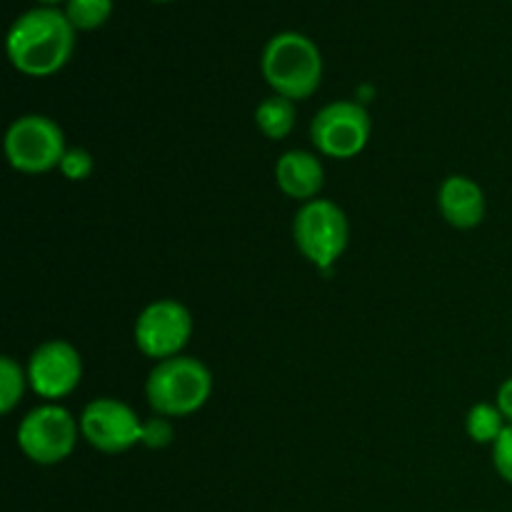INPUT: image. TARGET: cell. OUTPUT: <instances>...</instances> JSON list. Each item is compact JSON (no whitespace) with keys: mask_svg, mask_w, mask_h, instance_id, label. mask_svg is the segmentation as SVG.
Here are the masks:
<instances>
[{"mask_svg":"<svg viewBox=\"0 0 512 512\" xmlns=\"http://www.w3.org/2000/svg\"><path fill=\"white\" fill-rule=\"evenodd\" d=\"M38 3H43V5H55V3H60V0H38Z\"/></svg>","mask_w":512,"mask_h":512,"instance_id":"cell-21","label":"cell"},{"mask_svg":"<svg viewBox=\"0 0 512 512\" xmlns=\"http://www.w3.org/2000/svg\"><path fill=\"white\" fill-rule=\"evenodd\" d=\"M440 215L458 230H473L485 220V193L468 175H450L438 190Z\"/></svg>","mask_w":512,"mask_h":512,"instance_id":"cell-11","label":"cell"},{"mask_svg":"<svg viewBox=\"0 0 512 512\" xmlns=\"http://www.w3.org/2000/svg\"><path fill=\"white\" fill-rule=\"evenodd\" d=\"M80 438V420L60 403L30 410L18 425V448L35 465H58L73 455Z\"/></svg>","mask_w":512,"mask_h":512,"instance_id":"cell-6","label":"cell"},{"mask_svg":"<svg viewBox=\"0 0 512 512\" xmlns=\"http://www.w3.org/2000/svg\"><path fill=\"white\" fill-rule=\"evenodd\" d=\"M493 465H495V470H498L500 478H503L505 483L512 485V425H508V428L503 430V435L495 440Z\"/></svg>","mask_w":512,"mask_h":512,"instance_id":"cell-19","label":"cell"},{"mask_svg":"<svg viewBox=\"0 0 512 512\" xmlns=\"http://www.w3.org/2000/svg\"><path fill=\"white\" fill-rule=\"evenodd\" d=\"M275 183L280 193L298 203H310L325 185V168L320 158L308 150H288L275 163Z\"/></svg>","mask_w":512,"mask_h":512,"instance_id":"cell-12","label":"cell"},{"mask_svg":"<svg viewBox=\"0 0 512 512\" xmlns=\"http://www.w3.org/2000/svg\"><path fill=\"white\" fill-rule=\"evenodd\" d=\"M173 425H170V418H163V415H153V418L143 420V440L140 443L150 450L168 448L173 443Z\"/></svg>","mask_w":512,"mask_h":512,"instance_id":"cell-18","label":"cell"},{"mask_svg":"<svg viewBox=\"0 0 512 512\" xmlns=\"http://www.w3.org/2000/svg\"><path fill=\"white\" fill-rule=\"evenodd\" d=\"M80 438L98 453H128L143 440V420L123 400L95 398L80 413Z\"/></svg>","mask_w":512,"mask_h":512,"instance_id":"cell-9","label":"cell"},{"mask_svg":"<svg viewBox=\"0 0 512 512\" xmlns=\"http://www.w3.org/2000/svg\"><path fill=\"white\" fill-rule=\"evenodd\" d=\"M505 428H508V420L495 403H475L465 415V433L478 445L493 448Z\"/></svg>","mask_w":512,"mask_h":512,"instance_id":"cell-14","label":"cell"},{"mask_svg":"<svg viewBox=\"0 0 512 512\" xmlns=\"http://www.w3.org/2000/svg\"><path fill=\"white\" fill-rule=\"evenodd\" d=\"M75 33L65 13L53 5L25 10L13 20L5 50L18 73L28 78H48L65 68L75 50Z\"/></svg>","mask_w":512,"mask_h":512,"instance_id":"cell-1","label":"cell"},{"mask_svg":"<svg viewBox=\"0 0 512 512\" xmlns=\"http://www.w3.org/2000/svg\"><path fill=\"white\" fill-rule=\"evenodd\" d=\"M25 385L30 383L23 365L10 358V355H3L0 358V413L10 415L18 408L20 400H23Z\"/></svg>","mask_w":512,"mask_h":512,"instance_id":"cell-15","label":"cell"},{"mask_svg":"<svg viewBox=\"0 0 512 512\" xmlns=\"http://www.w3.org/2000/svg\"><path fill=\"white\" fill-rule=\"evenodd\" d=\"M495 405H498L500 413L505 415L508 425H512V375L498 388V398H495Z\"/></svg>","mask_w":512,"mask_h":512,"instance_id":"cell-20","label":"cell"},{"mask_svg":"<svg viewBox=\"0 0 512 512\" xmlns=\"http://www.w3.org/2000/svg\"><path fill=\"white\" fill-rule=\"evenodd\" d=\"M293 240L308 263L318 270H330L350 243L348 215L328 198L303 203L293 220Z\"/></svg>","mask_w":512,"mask_h":512,"instance_id":"cell-4","label":"cell"},{"mask_svg":"<svg viewBox=\"0 0 512 512\" xmlns=\"http://www.w3.org/2000/svg\"><path fill=\"white\" fill-rule=\"evenodd\" d=\"M295 103L283 95H270L255 108V125L268 140H285L295 128Z\"/></svg>","mask_w":512,"mask_h":512,"instance_id":"cell-13","label":"cell"},{"mask_svg":"<svg viewBox=\"0 0 512 512\" xmlns=\"http://www.w3.org/2000/svg\"><path fill=\"white\" fill-rule=\"evenodd\" d=\"M58 170L63 173L65 180H70V183H83V180H88L90 175H93L95 160L85 148H68L63 160H60Z\"/></svg>","mask_w":512,"mask_h":512,"instance_id":"cell-17","label":"cell"},{"mask_svg":"<svg viewBox=\"0 0 512 512\" xmlns=\"http://www.w3.org/2000/svg\"><path fill=\"white\" fill-rule=\"evenodd\" d=\"M373 120L360 103L335 100L320 108L310 123V140L320 155L333 160H350L370 143Z\"/></svg>","mask_w":512,"mask_h":512,"instance_id":"cell-7","label":"cell"},{"mask_svg":"<svg viewBox=\"0 0 512 512\" xmlns=\"http://www.w3.org/2000/svg\"><path fill=\"white\" fill-rule=\"evenodd\" d=\"M213 395V373L193 355L160 360L145 380L150 410L163 418H188L198 413Z\"/></svg>","mask_w":512,"mask_h":512,"instance_id":"cell-3","label":"cell"},{"mask_svg":"<svg viewBox=\"0 0 512 512\" xmlns=\"http://www.w3.org/2000/svg\"><path fill=\"white\" fill-rule=\"evenodd\" d=\"M260 70L275 95L298 103L315 95L323 83V55L308 35L285 30L265 43Z\"/></svg>","mask_w":512,"mask_h":512,"instance_id":"cell-2","label":"cell"},{"mask_svg":"<svg viewBox=\"0 0 512 512\" xmlns=\"http://www.w3.org/2000/svg\"><path fill=\"white\" fill-rule=\"evenodd\" d=\"M193 335V315L180 300L160 298L145 305L135 318L133 338L145 358L168 360L183 355Z\"/></svg>","mask_w":512,"mask_h":512,"instance_id":"cell-8","label":"cell"},{"mask_svg":"<svg viewBox=\"0 0 512 512\" xmlns=\"http://www.w3.org/2000/svg\"><path fill=\"white\" fill-rule=\"evenodd\" d=\"M65 18L75 30H98L113 13V0H65Z\"/></svg>","mask_w":512,"mask_h":512,"instance_id":"cell-16","label":"cell"},{"mask_svg":"<svg viewBox=\"0 0 512 512\" xmlns=\"http://www.w3.org/2000/svg\"><path fill=\"white\" fill-rule=\"evenodd\" d=\"M3 145L10 168L25 175H43L60 168V160L68 150L63 128L53 118L38 113L15 118Z\"/></svg>","mask_w":512,"mask_h":512,"instance_id":"cell-5","label":"cell"},{"mask_svg":"<svg viewBox=\"0 0 512 512\" xmlns=\"http://www.w3.org/2000/svg\"><path fill=\"white\" fill-rule=\"evenodd\" d=\"M153 3H170V0H153Z\"/></svg>","mask_w":512,"mask_h":512,"instance_id":"cell-22","label":"cell"},{"mask_svg":"<svg viewBox=\"0 0 512 512\" xmlns=\"http://www.w3.org/2000/svg\"><path fill=\"white\" fill-rule=\"evenodd\" d=\"M30 390L48 403L68 398L83 380V358L68 340H45L25 365Z\"/></svg>","mask_w":512,"mask_h":512,"instance_id":"cell-10","label":"cell"}]
</instances>
